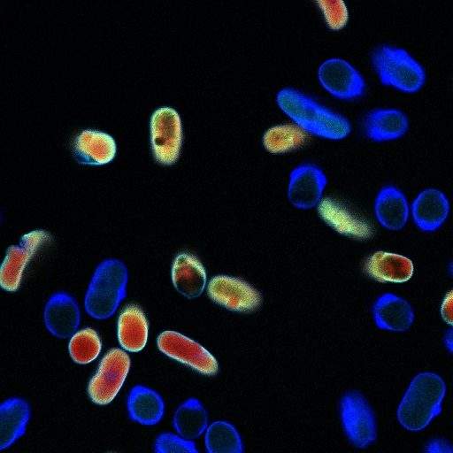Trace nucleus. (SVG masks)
I'll list each match as a JSON object with an SVG mask.
<instances>
[{"label":"nucleus","instance_id":"1","mask_svg":"<svg viewBox=\"0 0 453 453\" xmlns=\"http://www.w3.org/2000/svg\"><path fill=\"white\" fill-rule=\"evenodd\" d=\"M275 102L279 109L308 134L339 141L351 132V123L347 117L297 88H280Z\"/></svg>","mask_w":453,"mask_h":453},{"label":"nucleus","instance_id":"2","mask_svg":"<svg viewBox=\"0 0 453 453\" xmlns=\"http://www.w3.org/2000/svg\"><path fill=\"white\" fill-rule=\"evenodd\" d=\"M445 392L444 381L438 374L426 372L416 375L397 409L400 424L413 432L426 427L441 413Z\"/></svg>","mask_w":453,"mask_h":453},{"label":"nucleus","instance_id":"3","mask_svg":"<svg viewBox=\"0 0 453 453\" xmlns=\"http://www.w3.org/2000/svg\"><path fill=\"white\" fill-rule=\"evenodd\" d=\"M370 62L380 82L403 93L419 91L426 81L422 64L406 49L379 44L371 52Z\"/></svg>","mask_w":453,"mask_h":453},{"label":"nucleus","instance_id":"4","mask_svg":"<svg viewBox=\"0 0 453 453\" xmlns=\"http://www.w3.org/2000/svg\"><path fill=\"white\" fill-rule=\"evenodd\" d=\"M126 265L116 258H108L96 268L88 287L84 307L96 319H106L117 311L126 296L127 284Z\"/></svg>","mask_w":453,"mask_h":453},{"label":"nucleus","instance_id":"5","mask_svg":"<svg viewBox=\"0 0 453 453\" xmlns=\"http://www.w3.org/2000/svg\"><path fill=\"white\" fill-rule=\"evenodd\" d=\"M182 139L178 111L169 105L156 108L150 117V142L155 161L166 166L175 164L180 155Z\"/></svg>","mask_w":453,"mask_h":453},{"label":"nucleus","instance_id":"6","mask_svg":"<svg viewBox=\"0 0 453 453\" xmlns=\"http://www.w3.org/2000/svg\"><path fill=\"white\" fill-rule=\"evenodd\" d=\"M320 86L332 96L344 101L362 97L366 82L359 70L349 60L332 57L322 61L317 70Z\"/></svg>","mask_w":453,"mask_h":453},{"label":"nucleus","instance_id":"7","mask_svg":"<svg viewBox=\"0 0 453 453\" xmlns=\"http://www.w3.org/2000/svg\"><path fill=\"white\" fill-rule=\"evenodd\" d=\"M130 368V358L120 349H111L102 358L88 386L90 400L98 405L110 403L121 388Z\"/></svg>","mask_w":453,"mask_h":453},{"label":"nucleus","instance_id":"8","mask_svg":"<svg viewBox=\"0 0 453 453\" xmlns=\"http://www.w3.org/2000/svg\"><path fill=\"white\" fill-rule=\"evenodd\" d=\"M158 349L167 357L184 364L196 372L215 375L219 371L216 358L204 347L175 331H164L157 338Z\"/></svg>","mask_w":453,"mask_h":453},{"label":"nucleus","instance_id":"9","mask_svg":"<svg viewBox=\"0 0 453 453\" xmlns=\"http://www.w3.org/2000/svg\"><path fill=\"white\" fill-rule=\"evenodd\" d=\"M210 299L218 305L234 312L255 311L262 303L259 292L248 282L229 275H216L207 286Z\"/></svg>","mask_w":453,"mask_h":453},{"label":"nucleus","instance_id":"10","mask_svg":"<svg viewBox=\"0 0 453 453\" xmlns=\"http://www.w3.org/2000/svg\"><path fill=\"white\" fill-rule=\"evenodd\" d=\"M341 418L346 435L358 448H365L376 440L373 412L357 392H349L341 401Z\"/></svg>","mask_w":453,"mask_h":453},{"label":"nucleus","instance_id":"11","mask_svg":"<svg viewBox=\"0 0 453 453\" xmlns=\"http://www.w3.org/2000/svg\"><path fill=\"white\" fill-rule=\"evenodd\" d=\"M50 239L46 231L34 230L25 234L18 245L8 248L0 270V285L4 290L14 292L19 289L27 264Z\"/></svg>","mask_w":453,"mask_h":453},{"label":"nucleus","instance_id":"12","mask_svg":"<svg viewBox=\"0 0 453 453\" xmlns=\"http://www.w3.org/2000/svg\"><path fill=\"white\" fill-rule=\"evenodd\" d=\"M326 185L327 177L319 165L312 163L300 164L289 173L288 199L297 209L317 207Z\"/></svg>","mask_w":453,"mask_h":453},{"label":"nucleus","instance_id":"13","mask_svg":"<svg viewBox=\"0 0 453 453\" xmlns=\"http://www.w3.org/2000/svg\"><path fill=\"white\" fill-rule=\"evenodd\" d=\"M410 127L407 114L395 107H376L362 118V130L366 138L381 142L402 138Z\"/></svg>","mask_w":453,"mask_h":453},{"label":"nucleus","instance_id":"14","mask_svg":"<svg viewBox=\"0 0 453 453\" xmlns=\"http://www.w3.org/2000/svg\"><path fill=\"white\" fill-rule=\"evenodd\" d=\"M71 145L73 157L82 165L108 164L117 152L115 139L110 134L95 128H84L77 132Z\"/></svg>","mask_w":453,"mask_h":453},{"label":"nucleus","instance_id":"15","mask_svg":"<svg viewBox=\"0 0 453 453\" xmlns=\"http://www.w3.org/2000/svg\"><path fill=\"white\" fill-rule=\"evenodd\" d=\"M43 319L46 328L52 335L65 339L76 333L81 322V311L70 295L58 292L48 300Z\"/></svg>","mask_w":453,"mask_h":453},{"label":"nucleus","instance_id":"16","mask_svg":"<svg viewBox=\"0 0 453 453\" xmlns=\"http://www.w3.org/2000/svg\"><path fill=\"white\" fill-rule=\"evenodd\" d=\"M410 212L418 229L423 232H434L447 219L449 202L441 190L427 188L416 196Z\"/></svg>","mask_w":453,"mask_h":453},{"label":"nucleus","instance_id":"17","mask_svg":"<svg viewBox=\"0 0 453 453\" xmlns=\"http://www.w3.org/2000/svg\"><path fill=\"white\" fill-rule=\"evenodd\" d=\"M374 215L386 229L403 228L410 216V204L403 192L394 185L382 187L374 198Z\"/></svg>","mask_w":453,"mask_h":453},{"label":"nucleus","instance_id":"18","mask_svg":"<svg viewBox=\"0 0 453 453\" xmlns=\"http://www.w3.org/2000/svg\"><path fill=\"white\" fill-rule=\"evenodd\" d=\"M317 210L319 218L339 234L357 240L368 239L372 234L368 223L332 198H322Z\"/></svg>","mask_w":453,"mask_h":453},{"label":"nucleus","instance_id":"19","mask_svg":"<svg viewBox=\"0 0 453 453\" xmlns=\"http://www.w3.org/2000/svg\"><path fill=\"white\" fill-rule=\"evenodd\" d=\"M365 273L381 283H403L413 275L412 261L407 257L379 250L372 254L365 263Z\"/></svg>","mask_w":453,"mask_h":453},{"label":"nucleus","instance_id":"20","mask_svg":"<svg viewBox=\"0 0 453 453\" xmlns=\"http://www.w3.org/2000/svg\"><path fill=\"white\" fill-rule=\"evenodd\" d=\"M171 275L175 289L188 299L200 296L205 288V268L200 260L190 253L183 252L175 257Z\"/></svg>","mask_w":453,"mask_h":453},{"label":"nucleus","instance_id":"21","mask_svg":"<svg viewBox=\"0 0 453 453\" xmlns=\"http://www.w3.org/2000/svg\"><path fill=\"white\" fill-rule=\"evenodd\" d=\"M376 326L384 330L403 332L413 323L414 313L403 298L387 293L377 298L372 308Z\"/></svg>","mask_w":453,"mask_h":453},{"label":"nucleus","instance_id":"22","mask_svg":"<svg viewBox=\"0 0 453 453\" xmlns=\"http://www.w3.org/2000/svg\"><path fill=\"white\" fill-rule=\"evenodd\" d=\"M117 335L119 345L129 352H139L146 345L149 324L142 310L129 304L120 312L117 323Z\"/></svg>","mask_w":453,"mask_h":453},{"label":"nucleus","instance_id":"23","mask_svg":"<svg viewBox=\"0 0 453 453\" xmlns=\"http://www.w3.org/2000/svg\"><path fill=\"white\" fill-rule=\"evenodd\" d=\"M129 418L144 426L159 422L165 413V403L153 389L137 385L131 388L127 398Z\"/></svg>","mask_w":453,"mask_h":453},{"label":"nucleus","instance_id":"24","mask_svg":"<svg viewBox=\"0 0 453 453\" xmlns=\"http://www.w3.org/2000/svg\"><path fill=\"white\" fill-rule=\"evenodd\" d=\"M28 403L22 398L11 397L0 407V449L9 448L25 434L30 418Z\"/></svg>","mask_w":453,"mask_h":453},{"label":"nucleus","instance_id":"25","mask_svg":"<svg viewBox=\"0 0 453 453\" xmlns=\"http://www.w3.org/2000/svg\"><path fill=\"white\" fill-rule=\"evenodd\" d=\"M173 427L181 437L193 440L201 436L208 426V413L196 398H188L176 409Z\"/></svg>","mask_w":453,"mask_h":453},{"label":"nucleus","instance_id":"26","mask_svg":"<svg viewBox=\"0 0 453 453\" xmlns=\"http://www.w3.org/2000/svg\"><path fill=\"white\" fill-rule=\"evenodd\" d=\"M307 138L308 134L293 122L283 123L268 127L262 136V144L269 153L282 154L302 147Z\"/></svg>","mask_w":453,"mask_h":453},{"label":"nucleus","instance_id":"27","mask_svg":"<svg viewBox=\"0 0 453 453\" xmlns=\"http://www.w3.org/2000/svg\"><path fill=\"white\" fill-rule=\"evenodd\" d=\"M204 444L209 453H241L243 445L236 428L229 422L218 420L206 428Z\"/></svg>","mask_w":453,"mask_h":453},{"label":"nucleus","instance_id":"28","mask_svg":"<svg viewBox=\"0 0 453 453\" xmlns=\"http://www.w3.org/2000/svg\"><path fill=\"white\" fill-rule=\"evenodd\" d=\"M102 349L100 337L96 330L90 327L76 332L68 344L71 358L77 364L86 365L94 361Z\"/></svg>","mask_w":453,"mask_h":453},{"label":"nucleus","instance_id":"29","mask_svg":"<svg viewBox=\"0 0 453 453\" xmlns=\"http://www.w3.org/2000/svg\"><path fill=\"white\" fill-rule=\"evenodd\" d=\"M315 4L329 29L340 31L348 25L349 11L344 1L317 0Z\"/></svg>","mask_w":453,"mask_h":453},{"label":"nucleus","instance_id":"30","mask_svg":"<svg viewBox=\"0 0 453 453\" xmlns=\"http://www.w3.org/2000/svg\"><path fill=\"white\" fill-rule=\"evenodd\" d=\"M154 450L157 453H196L198 451L191 440L168 432L157 435L154 443Z\"/></svg>","mask_w":453,"mask_h":453},{"label":"nucleus","instance_id":"31","mask_svg":"<svg viewBox=\"0 0 453 453\" xmlns=\"http://www.w3.org/2000/svg\"><path fill=\"white\" fill-rule=\"evenodd\" d=\"M452 299L453 295L452 291H449L448 294H446L441 305V315L443 320L448 323L449 325H452Z\"/></svg>","mask_w":453,"mask_h":453},{"label":"nucleus","instance_id":"32","mask_svg":"<svg viewBox=\"0 0 453 453\" xmlns=\"http://www.w3.org/2000/svg\"><path fill=\"white\" fill-rule=\"evenodd\" d=\"M426 451L429 453H447L452 452V449L444 440L435 439L426 445Z\"/></svg>","mask_w":453,"mask_h":453},{"label":"nucleus","instance_id":"33","mask_svg":"<svg viewBox=\"0 0 453 453\" xmlns=\"http://www.w3.org/2000/svg\"><path fill=\"white\" fill-rule=\"evenodd\" d=\"M445 345L449 350L452 351V330L450 329L445 336Z\"/></svg>","mask_w":453,"mask_h":453}]
</instances>
